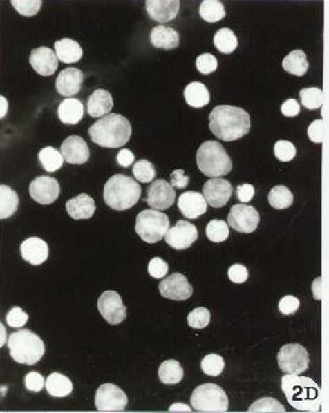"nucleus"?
Instances as JSON below:
<instances>
[{"instance_id":"nucleus-35","label":"nucleus","mask_w":329,"mask_h":413,"mask_svg":"<svg viewBox=\"0 0 329 413\" xmlns=\"http://www.w3.org/2000/svg\"><path fill=\"white\" fill-rule=\"evenodd\" d=\"M160 381L164 385H176L183 378V369L177 361H166L159 367Z\"/></svg>"},{"instance_id":"nucleus-42","label":"nucleus","mask_w":329,"mask_h":413,"mask_svg":"<svg viewBox=\"0 0 329 413\" xmlns=\"http://www.w3.org/2000/svg\"><path fill=\"white\" fill-rule=\"evenodd\" d=\"M249 412H286V408L282 406L280 401H277L272 397H264L258 401L254 402L253 405L247 410Z\"/></svg>"},{"instance_id":"nucleus-29","label":"nucleus","mask_w":329,"mask_h":413,"mask_svg":"<svg viewBox=\"0 0 329 413\" xmlns=\"http://www.w3.org/2000/svg\"><path fill=\"white\" fill-rule=\"evenodd\" d=\"M183 95H185V99L188 106L197 108V109L206 106L211 102L209 90L207 89L203 83L200 82H192L187 84L185 92H183Z\"/></svg>"},{"instance_id":"nucleus-3","label":"nucleus","mask_w":329,"mask_h":413,"mask_svg":"<svg viewBox=\"0 0 329 413\" xmlns=\"http://www.w3.org/2000/svg\"><path fill=\"white\" fill-rule=\"evenodd\" d=\"M92 142L102 148H123L131 136V124L129 120L114 113H108L89 128Z\"/></svg>"},{"instance_id":"nucleus-47","label":"nucleus","mask_w":329,"mask_h":413,"mask_svg":"<svg viewBox=\"0 0 329 413\" xmlns=\"http://www.w3.org/2000/svg\"><path fill=\"white\" fill-rule=\"evenodd\" d=\"M29 314L23 308L12 307L6 314V323L12 328H21L28 323Z\"/></svg>"},{"instance_id":"nucleus-15","label":"nucleus","mask_w":329,"mask_h":413,"mask_svg":"<svg viewBox=\"0 0 329 413\" xmlns=\"http://www.w3.org/2000/svg\"><path fill=\"white\" fill-rule=\"evenodd\" d=\"M176 200V192L170 183L164 180H156L147 189V204L156 209L164 211L173 206Z\"/></svg>"},{"instance_id":"nucleus-18","label":"nucleus","mask_w":329,"mask_h":413,"mask_svg":"<svg viewBox=\"0 0 329 413\" xmlns=\"http://www.w3.org/2000/svg\"><path fill=\"white\" fill-rule=\"evenodd\" d=\"M61 154L65 161L70 165H82L89 160V153L87 142L81 136L72 135L67 137L61 145Z\"/></svg>"},{"instance_id":"nucleus-14","label":"nucleus","mask_w":329,"mask_h":413,"mask_svg":"<svg viewBox=\"0 0 329 413\" xmlns=\"http://www.w3.org/2000/svg\"><path fill=\"white\" fill-rule=\"evenodd\" d=\"M159 289L162 297L173 301H186L194 294V287L188 282L187 278L178 272L162 280Z\"/></svg>"},{"instance_id":"nucleus-45","label":"nucleus","mask_w":329,"mask_h":413,"mask_svg":"<svg viewBox=\"0 0 329 413\" xmlns=\"http://www.w3.org/2000/svg\"><path fill=\"white\" fill-rule=\"evenodd\" d=\"M274 153L277 159L281 162H290L294 159L296 156V148L294 144L288 140H280L275 144L274 146Z\"/></svg>"},{"instance_id":"nucleus-40","label":"nucleus","mask_w":329,"mask_h":413,"mask_svg":"<svg viewBox=\"0 0 329 413\" xmlns=\"http://www.w3.org/2000/svg\"><path fill=\"white\" fill-rule=\"evenodd\" d=\"M224 359L218 354H208L200 361V369L208 376H219L224 370Z\"/></svg>"},{"instance_id":"nucleus-22","label":"nucleus","mask_w":329,"mask_h":413,"mask_svg":"<svg viewBox=\"0 0 329 413\" xmlns=\"http://www.w3.org/2000/svg\"><path fill=\"white\" fill-rule=\"evenodd\" d=\"M178 209L183 217L188 219H197L207 212V201L200 192L188 191L180 195Z\"/></svg>"},{"instance_id":"nucleus-27","label":"nucleus","mask_w":329,"mask_h":413,"mask_svg":"<svg viewBox=\"0 0 329 413\" xmlns=\"http://www.w3.org/2000/svg\"><path fill=\"white\" fill-rule=\"evenodd\" d=\"M59 118L64 124H78L83 119L84 108L82 102L76 98H67L59 103Z\"/></svg>"},{"instance_id":"nucleus-16","label":"nucleus","mask_w":329,"mask_h":413,"mask_svg":"<svg viewBox=\"0 0 329 413\" xmlns=\"http://www.w3.org/2000/svg\"><path fill=\"white\" fill-rule=\"evenodd\" d=\"M233 195V186L224 178L212 177L203 186V197L213 208L225 206Z\"/></svg>"},{"instance_id":"nucleus-32","label":"nucleus","mask_w":329,"mask_h":413,"mask_svg":"<svg viewBox=\"0 0 329 413\" xmlns=\"http://www.w3.org/2000/svg\"><path fill=\"white\" fill-rule=\"evenodd\" d=\"M19 197L14 189L0 184V219L12 217L18 211Z\"/></svg>"},{"instance_id":"nucleus-8","label":"nucleus","mask_w":329,"mask_h":413,"mask_svg":"<svg viewBox=\"0 0 329 413\" xmlns=\"http://www.w3.org/2000/svg\"><path fill=\"white\" fill-rule=\"evenodd\" d=\"M169 228L170 219L164 213L156 209L142 211L136 217V234L149 244H155L162 240Z\"/></svg>"},{"instance_id":"nucleus-50","label":"nucleus","mask_w":329,"mask_h":413,"mask_svg":"<svg viewBox=\"0 0 329 413\" xmlns=\"http://www.w3.org/2000/svg\"><path fill=\"white\" fill-rule=\"evenodd\" d=\"M228 278L234 284H244V282H247V278H249V272L245 266L241 265V264H234V265L230 266L229 270H228Z\"/></svg>"},{"instance_id":"nucleus-33","label":"nucleus","mask_w":329,"mask_h":413,"mask_svg":"<svg viewBox=\"0 0 329 413\" xmlns=\"http://www.w3.org/2000/svg\"><path fill=\"white\" fill-rule=\"evenodd\" d=\"M198 12L200 18L209 24L220 21L227 14L223 3L220 0H203L200 3Z\"/></svg>"},{"instance_id":"nucleus-19","label":"nucleus","mask_w":329,"mask_h":413,"mask_svg":"<svg viewBox=\"0 0 329 413\" xmlns=\"http://www.w3.org/2000/svg\"><path fill=\"white\" fill-rule=\"evenodd\" d=\"M147 15L159 24L170 23L180 12V0H147Z\"/></svg>"},{"instance_id":"nucleus-9","label":"nucleus","mask_w":329,"mask_h":413,"mask_svg":"<svg viewBox=\"0 0 329 413\" xmlns=\"http://www.w3.org/2000/svg\"><path fill=\"white\" fill-rule=\"evenodd\" d=\"M277 361L281 372L285 374L301 375L308 369L310 356L305 347H302L301 344L291 343L280 349L277 354Z\"/></svg>"},{"instance_id":"nucleus-10","label":"nucleus","mask_w":329,"mask_h":413,"mask_svg":"<svg viewBox=\"0 0 329 413\" xmlns=\"http://www.w3.org/2000/svg\"><path fill=\"white\" fill-rule=\"evenodd\" d=\"M128 406V396L113 384L100 385L95 392V407L100 412H122Z\"/></svg>"},{"instance_id":"nucleus-25","label":"nucleus","mask_w":329,"mask_h":413,"mask_svg":"<svg viewBox=\"0 0 329 413\" xmlns=\"http://www.w3.org/2000/svg\"><path fill=\"white\" fill-rule=\"evenodd\" d=\"M113 97L106 89H95L87 102L88 114L92 118H102L112 111Z\"/></svg>"},{"instance_id":"nucleus-31","label":"nucleus","mask_w":329,"mask_h":413,"mask_svg":"<svg viewBox=\"0 0 329 413\" xmlns=\"http://www.w3.org/2000/svg\"><path fill=\"white\" fill-rule=\"evenodd\" d=\"M282 67L285 71L294 76H305L308 70V59L302 50H294L288 53V56L282 61Z\"/></svg>"},{"instance_id":"nucleus-5","label":"nucleus","mask_w":329,"mask_h":413,"mask_svg":"<svg viewBox=\"0 0 329 413\" xmlns=\"http://www.w3.org/2000/svg\"><path fill=\"white\" fill-rule=\"evenodd\" d=\"M8 348L12 359L25 365H35L45 354L41 338L29 329L12 333L8 338Z\"/></svg>"},{"instance_id":"nucleus-39","label":"nucleus","mask_w":329,"mask_h":413,"mask_svg":"<svg viewBox=\"0 0 329 413\" xmlns=\"http://www.w3.org/2000/svg\"><path fill=\"white\" fill-rule=\"evenodd\" d=\"M300 98L302 106L307 109H310V111L319 109L323 104V90L321 88H316V87L301 89Z\"/></svg>"},{"instance_id":"nucleus-30","label":"nucleus","mask_w":329,"mask_h":413,"mask_svg":"<svg viewBox=\"0 0 329 413\" xmlns=\"http://www.w3.org/2000/svg\"><path fill=\"white\" fill-rule=\"evenodd\" d=\"M45 387H46L48 395L53 396V397H59V398L70 395V392L73 391L72 381L59 372H53L47 378Z\"/></svg>"},{"instance_id":"nucleus-28","label":"nucleus","mask_w":329,"mask_h":413,"mask_svg":"<svg viewBox=\"0 0 329 413\" xmlns=\"http://www.w3.org/2000/svg\"><path fill=\"white\" fill-rule=\"evenodd\" d=\"M55 53L64 64H76L82 59L83 50L81 45L70 39H62L55 42Z\"/></svg>"},{"instance_id":"nucleus-13","label":"nucleus","mask_w":329,"mask_h":413,"mask_svg":"<svg viewBox=\"0 0 329 413\" xmlns=\"http://www.w3.org/2000/svg\"><path fill=\"white\" fill-rule=\"evenodd\" d=\"M164 242L175 250L191 248L197 239L198 231L196 225L187 220H178L175 227L169 228L164 236Z\"/></svg>"},{"instance_id":"nucleus-17","label":"nucleus","mask_w":329,"mask_h":413,"mask_svg":"<svg viewBox=\"0 0 329 413\" xmlns=\"http://www.w3.org/2000/svg\"><path fill=\"white\" fill-rule=\"evenodd\" d=\"M29 192L31 198L37 203L51 204L59 198L61 189L56 178L41 176L30 183Z\"/></svg>"},{"instance_id":"nucleus-56","label":"nucleus","mask_w":329,"mask_h":413,"mask_svg":"<svg viewBox=\"0 0 329 413\" xmlns=\"http://www.w3.org/2000/svg\"><path fill=\"white\" fill-rule=\"evenodd\" d=\"M134 161H135V156L130 151L129 148H122L119 151V154L117 155V162L124 169L133 165Z\"/></svg>"},{"instance_id":"nucleus-20","label":"nucleus","mask_w":329,"mask_h":413,"mask_svg":"<svg viewBox=\"0 0 329 413\" xmlns=\"http://www.w3.org/2000/svg\"><path fill=\"white\" fill-rule=\"evenodd\" d=\"M29 61L36 73L41 76H51L59 67V59L56 53L51 48L45 46L32 50L30 53Z\"/></svg>"},{"instance_id":"nucleus-4","label":"nucleus","mask_w":329,"mask_h":413,"mask_svg":"<svg viewBox=\"0 0 329 413\" xmlns=\"http://www.w3.org/2000/svg\"><path fill=\"white\" fill-rule=\"evenodd\" d=\"M103 197L109 208L114 211H126L140 200V184L125 175H114L106 181Z\"/></svg>"},{"instance_id":"nucleus-52","label":"nucleus","mask_w":329,"mask_h":413,"mask_svg":"<svg viewBox=\"0 0 329 413\" xmlns=\"http://www.w3.org/2000/svg\"><path fill=\"white\" fill-rule=\"evenodd\" d=\"M308 137L311 139V142H317V144H322L326 136V131H324V122L322 119L314 120L311 125L308 126Z\"/></svg>"},{"instance_id":"nucleus-11","label":"nucleus","mask_w":329,"mask_h":413,"mask_svg":"<svg viewBox=\"0 0 329 413\" xmlns=\"http://www.w3.org/2000/svg\"><path fill=\"white\" fill-rule=\"evenodd\" d=\"M228 223L235 231L241 234H250L256 231L260 223V215L254 206L235 204L230 208Z\"/></svg>"},{"instance_id":"nucleus-21","label":"nucleus","mask_w":329,"mask_h":413,"mask_svg":"<svg viewBox=\"0 0 329 413\" xmlns=\"http://www.w3.org/2000/svg\"><path fill=\"white\" fill-rule=\"evenodd\" d=\"M20 253L23 259L31 265H41L48 258L50 249L45 240L37 236H31L20 245Z\"/></svg>"},{"instance_id":"nucleus-26","label":"nucleus","mask_w":329,"mask_h":413,"mask_svg":"<svg viewBox=\"0 0 329 413\" xmlns=\"http://www.w3.org/2000/svg\"><path fill=\"white\" fill-rule=\"evenodd\" d=\"M66 209L73 219H89L95 212V203L91 195L82 193L66 203Z\"/></svg>"},{"instance_id":"nucleus-55","label":"nucleus","mask_w":329,"mask_h":413,"mask_svg":"<svg viewBox=\"0 0 329 413\" xmlns=\"http://www.w3.org/2000/svg\"><path fill=\"white\" fill-rule=\"evenodd\" d=\"M254 195H255V189L252 184L244 183V184L238 186V189H236V197L241 203H247V202L252 201Z\"/></svg>"},{"instance_id":"nucleus-6","label":"nucleus","mask_w":329,"mask_h":413,"mask_svg":"<svg viewBox=\"0 0 329 413\" xmlns=\"http://www.w3.org/2000/svg\"><path fill=\"white\" fill-rule=\"evenodd\" d=\"M197 165L207 177H223L233 169L229 155L218 142H206L200 145L197 151Z\"/></svg>"},{"instance_id":"nucleus-38","label":"nucleus","mask_w":329,"mask_h":413,"mask_svg":"<svg viewBox=\"0 0 329 413\" xmlns=\"http://www.w3.org/2000/svg\"><path fill=\"white\" fill-rule=\"evenodd\" d=\"M207 238L213 242H225L229 236V228L225 220L213 219L206 227Z\"/></svg>"},{"instance_id":"nucleus-37","label":"nucleus","mask_w":329,"mask_h":413,"mask_svg":"<svg viewBox=\"0 0 329 413\" xmlns=\"http://www.w3.org/2000/svg\"><path fill=\"white\" fill-rule=\"evenodd\" d=\"M269 203L275 209H286L288 206H292L294 195L285 186H275L269 192Z\"/></svg>"},{"instance_id":"nucleus-49","label":"nucleus","mask_w":329,"mask_h":413,"mask_svg":"<svg viewBox=\"0 0 329 413\" xmlns=\"http://www.w3.org/2000/svg\"><path fill=\"white\" fill-rule=\"evenodd\" d=\"M300 308V300L294 296H285L279 302V311L285 316H291L297 312Z\"/></svg>"},{"instance_id":"nucleus-44","label":"nucleus","mask_w":329,"mask_h":413,"mask_svg":"<svg viewBox=\"0 0 329 413\" xmlns=\"http://www.w3.org/2000/svg\"><path fill=\"white\" fill-rule=\"evenodd\" d=\"M14 9L24 17H34L40 12L42 0H10Z\"/></svg>"},{"instance_id":"nucleus-7","label":"nucleus","mask_w":329,"mask_h":413,"mask_svg":"<svg viewBox=\"0 0 329 413\" xmlns=\"http://www.w3.org/2000/svg\"><path fill=\"white\" fill-rule=\"evenodd\" d=\"M191 405L197 412L224 413L229 408V400L218 385L203 384L194 389Z\"/></svg>"},{"instance_id":"nucleus-1","label":"nucleus","mask_w":329,"mask_h":413,"mask_svg":"<svg viewBox=\"0 0 329 413\" xmlns=\"http://www.w3.org/2000/svg\"><path fill=\"white\" fill-rule=\"evenodd\" d=\"M250 115L238 106H214L209 114V129L213 135L224 142L241 139L250 131Z\"/></svg>"},{"instance_id":"nucleus-43","label":"nucleus","mask_w":329,"mask_h":413,"mask_svg":"<svg viewBox=\"0 0 329 413\" xmlns=\"http://www.w3.org/2000/svg\"><path fill=\"white\" fill-rule=\"evenodd\" d=\"M188 325L194 329H203L211 322V312L205 307L194 308L192 312L188 314Z\"/></svg>"},{"instance_id":"nucleus-46","label":"nucleus","mask_w":329,"mask_h":413,"mask_svg":"<svg viewBox=\"0 0 329 413\" xmlns=\"http://www.w3.org/2000/svg\"><path fill=\"white\" fill-rule=\"evenodd\" d=\"M196 67L202 75H211L218 68V59L212 53H202L196 59Z\"/></svg>"},{"instance_id":"nucleus-23","label":"nucleus","mask_w":329,"mask_h":413,"mask_svg":"<svg viewBox=\"0 0 329 413\" xmlns=\"http://www.w3.org/2000/svg\"><path fill=\"white\" fill-rule=\"evenodd\" d=\"M83 72L78 68H66L59 72L56 79V89L59 95L64 97L76 95L82 87Z\"/></svg>"},{"instance_id":"nucleus-48","label":"nucleus","mask_w":329,"mask_h":413,"mask_svg":"<svg viewBox=\"0 0 329 413\" xmlns=\"http://www.w3.org/2000/svg\"><path fill=\"white\" fill-rule=\"evenodd\" d=\"M147 271L153 278H162L169 272V264L161 258H153L147 266Z\"/></svg>"},{"instance_id":"nucleus-24","label":"nucleus","mask_w":329,"mask_h":413,"mask_svg":"<svg viewBox=\"0 0 329 413\" xmlns=\"http://www.w3.org/2000/svg\"><path fill=\"white\" fill-rule=\"evenodd\" d=\"M150 42L159 50H175L180 45V35L173 28L158 25L150 32Z\"/></svg>"},{"instance_id":"nucleus-36","label":"nucleus","mask_w":329,"mask_h":413,"mask_svg":"<svg viewBox=\"0 0 329 413\" xmlns=\"http://www.w3.org/2000/svg\"><path fill=\"white\" fill-rule=\"evenodd\" d=\"M39 161L45 171L55 172L62 167L65 160L57 148L47 146V148H42L41 151L39 153Z\"/></svg>"},{"instance_id":"nucleus-41","label":"nucleus","mask_w":329,"mask_h":413,"mask_svg":"<svg viewBox=\"0 0 329 413\" xmlns=\"http://www.w3.org/2000/svg\"><path fill=\"white\" fill-rule=\"evenodd\" d=\"M133 175L141 183H149L153 181L156 176L155 166L147 160H139L133 166Z\"/></svg>"},{"instance_id":"nucleus-12","label":"nucleus","mask_w":329,"mask_h":413,"mask_svg":"<svg viewBox=\"0 0 329 413\" xmlns=\"http://www.w3.org/2000/svg\"><path fill=\"white\" fill-rule=\"evenodd\" d=\"M98 311L109 325H117L126 318V307L115 291H106L98 300Z\"/></svg>"},{"instance_id":"nucleus-53","label":"nucleus","mask_w":329,"mask_h":413,"mask_svg":"<svg viewBox=\"0 0 329 413\" xmlns=\"http://www.w3.org/2000/svg\"><path fill=\"white\" fill-rule=\"evenodd\" d=\"M301 112V106L299 104V102L294 99V98H290L288 101L283 102L281 106V113L288 117V118H294L297 117Z\"/></svg>"},{"instance_id":"nucleus-54","label":"nucleus","mask_w":329,"mask_h":413,"mask_svg":"<svg viewBox=\"0 0 329 413\" xmlns=\"http://www.w3.org/2000/svg\"><path fill=\"white\" fill-rule=\"evenodd\" d=\"M171 186L173 189H186L189 183V177L185 175L183 170H175L171 173Z\"/></svg>"},{"instance_id":"nucleus-51","label":"nucleus","mask_w":329,"mask_h":413,"mask_svg":"<svg viewBox=\"0 0 329 413\" xmlns=\"http://www.w3.org/2000/svg\"><path fill=\"white\" fill-rule=\"evenodd\" d=\"M25 386L29 391L40 392L45 387V378L40 372H31L25 378Z\"/></svg>"},{"instance_id":"nucleus-2","label":"nucleus","mask_w":329,"mask_h":413,"mask_svg":"<svg viewBox=\"0 0 329 413\" xmlns=\"http://www.w3.org/2000/svg\"><path fill=\"white\" fill-rule=\"evenodd\" d=\"M281 389L292 407L302 412H319L322 390L312 378L286 374L281 378Z\"/></svg>"},{"instance_id":"nucleus-57","label":"nucleus","mask_w":329,"mask_h":413,"mask_svg":"<svg viewBox=\"0 0 329 413\" xmlns=\"http://www.w3.org/2000/svg\"><path fill=\"white\" fill-rule=\"evenodd\" d=\"M170 412H191L192 408L188 407L187 405L185 403H173L170 408H169Z\"/></svg>"},{"instance_id":"nucleus-34","label":"nucleus","mask_w":329,"mask_h":413,"mask_svg":"<svg viewBox=\"0 0 329 413\" xmlns=\"http://www.w3.org/2000/svg\"><path fill=\"white\" fill-rule=\"evenodd\" d=\"M213 44L219 52L230 55L238 48V37L233 30L229 28H222L218 30L213 37Z\"/></svg>"}]
</instances>
